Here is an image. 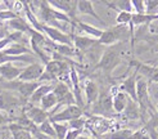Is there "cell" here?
Instances as JSON below:
<instances>
[{
	"instance_id": "6da1fadb",
	"label": "cell",
	"mask_w": 158,
	"mask_h": 139,
	"mask_svg": "<svg viewBox=\"0 0 158 139\" xmlns=\"http://www.w3.org/2000/svg\"><path fill=\"white\" fill-rule=\"evenodd\" d=\"M122 46H123L122 43L112 46H107L95 68L102 70L109 77L116 70V67L122 62Z\"/></svg>"
},
{
	"instance_id": "7a4b0ae2",
	"label": "cell",
	"mask_w": 158,
	"mask_h": 139,
	"mask_svg": "<svg viewBox=\"0 0 158 139\" xmlns=\"http://www.w3.org/2000/svg\"><path fill=\"white\" fill-rule=\"evenodd\" d=\"M126 40H130V31L127 30V26L117 25L114 27H109L103 31V35L99 39V44L106 46H112L116 44L123 43Z\"/></svg>"
},
{
	"instance_id": "3957f363",
	"label": "cell",
	"mask_w": 158,
	"mask_h": 139,
	"mask_svg": "<svg viewBox=\"0 0 158 139\" xmlns=\"http://www.w3.org/2000/svg\"><path fill=\"white\" fill-rule=\"evenodd\" d=\"M91 112L95 116H99V117H103V119L112 117L114 115V111H113V99H112L110 91H107V90L100 91L98 100L93 104Z\"/></svg>"
},
{
	"instance_id": "277c9868",
	"label": "cell",
	"mask_w": 158,
	"mask_h": 139,
	"mask_svg": "<svg viewBox=\"0 0 158 139\" xmlns=\"http://www.w3.org/2000/svg\"><path fill=\"white\" fill-rule=\"evenodd\" d=\"M28 102L23 99L19 94L17 95L15 91H2L0 93V112H12L17 108H21L23 104H27Z\"/></svg>"
},
{
	"instance_id": "5b68a950",
	"label": "cell",
	"mask_w": 158,
	"mask_h": 139,
	"mask_svg": "<svg viewBox=\"0 0 158 139\" xmlns=\"http://www.w3.org/2000/svg\"><path fill=\"white\" fill-rule=\"evenodd\" d=\"M53 93L55 94L58 99V106L55 107V110L50 113V116H53L55 113V111L58 110L60 107H67V106H72V104H76V99H75V95L72 90L69 89V86L66 84V82H55V86H54V90Z\"/></svg>"
},
{
	"instance_id": "8992f818",
	"label": "cell",
	"mask_w": 158,
	"mask_h": 139,
	"mask_svg": "<svg viewBox=\"0 0 158 139\" xmlns=\"http://www.w3.org/2000/svg\"><path fill=\"white\" fill-rule=\"evenodd\" d=\"M84 117V108L78 107L77 104L67 106L59 112H55L53 116H50L52 122H69L72 120Z\"/></svg>"
},
{
	"instance_id": "52a82bcc",
	"label": "cell",
	"mask_w": 158,
	"mask_h": 139,
	"mask_svg": "<svg viewBox=\"0 0 158 139\" xmlns=\"http://www.w3.org/2000/svg\"><path fill=\"white\" fill-rule=\"evenodd\" d=\"M41 32L48 37L50 41H53L54 44L73 46L72 34H67V32H64V31H62L59 28H55V27H52V26H46V25H43V31Z\"/></svg>"
},
{
	"instance_id": "ba28073f",
	"label": "cell",
	"mask_w": 158,
	"mask_h": 139,
	"mask_svg": "<svg viewBox=\"0 0 158 139\" xmlns=\"http://www.w3.org/2000/svg\"><path fill=\"white\" fill-rule=\"evenodd\" d=\"M45 71V65L43 63H31L27 67H23V71L21 72L18 80L25 82H39L40 77Z\"/></svg>"
},
{
	"instance_id": "9c48e42d",
	"label": "cell",
	"mask_w": 158,
	"mask_h": 139,
	"mask_svg": "<svg viewBox=\"0 0 158 139\" xmlns=\"http://www.w3.org/2000/svg\"><path fill=\"white\" fill-rule=\"evenodd\" d=\"M23 115H25L32 124H35L36 126H40L41 124H44L45 121H48L50 119V115L46 111H44L41 107L32 106V104H28V103L25 106Z\"/></svg>"
},
{
	"instance_id": "30bf717a",
	"label": "cell",
	"mask_w": 158,
	"mask_h": 139,
	"mask_svg": "<svg viewBox=\"0 0 158 139\" xmlns=\"http://www.w3.org/2000/svg\"><path fill=\"white\" fill-rule=\"evenodd\" d=\"M49 4L54 8V9L67 14L71 18V21L73 22V25L77 23V21H78L77 17H76V14H77V2H69V0L68 2L67 0H50Z\"/></svg>"
},
{
	"instance_id": "8fae6325",
	"label": "cell",
	"mask_w": 158,
	"mask_h": 139,
	"mask_svg": "<svg viewBox=\"0 0 158 139\" xmlns=\"http://www.w3.org/2000/svg\"><path fill=\"white\" fill-rule=\"evenodd\" d=\"M138 71L136 70H134V72L129 76L126 77V79L120 84V89L121 91H123L126 95H127L130 99H132L134 102H138V97H136V82H138Z\"/></svg>"
},
{
	"instance_id": "7c38bea8",
	"label": "cell",
	"mask_w": 158,
	"mask_h": 139,
	"mask_svg": "<svg viewBox=\"0 0 158 139\" xmlns=\"http://www.w3.org/2000/svg\"><path fill=\"white\" fill-rule=\"evenodd\" d=\"M84 90H85V98H86L85 104L93 106L98 100L99 94H100L98 84L91 79H86L85 82H84Z\"/></svg>"
},
{
	"instance_id": "4fadbf2b",
	"label": "cell",
	"mask_w": 158,
	"mask_h": 139,
	"mask_svg": "<svg viewBox=\"0 0 158 139\" xmlns=\"http://www.w3.org/2000/svg\"><path fill=\"white\" fill-rule=\"evenodd\" d=\"M110 94H112V99H113V111H114V113H118V115L123 113L126 107H127L130 98L118 88H112Z\"/></svg>"
},
{
	"instance_id": "5bb4252c",
	"label": "cell",
	"mask_w": 158,
	"mask_h": 139,
	"mask_svg": "<svg viewBox=\"0 0 158 139\" xmlns=\"http://www.w3.org/2000/svg\"><path fill=\"white\" fill-rule=\"evenodd\" d=\"M77 12L82 15H90L94 19H97L100 25L107 26V23L99 17V14L94 9V3L90 0H78L77 2Z\"/></svg>"
},
{
	"instance_id": "9a60e30c",
	"label": "cell",
	"mask_w": 158,
	"mask_h": 139,
	"mask_svg": "<svg viewBox=\"0 0 158 139\" xmlns=\"http://www.w3.org/2000/svg\"><path fill=\"white\" fill-rule=\"evenodd\" d=\"M54 86H55V82H40V85H39V88L35 90V93L32 95H31V98L28 99V104H32V106H37L40 104L41 99L46 95L49 94L50 91L54 90Z\"/></svg>"
},
{
	"instance_id": "2e32d148",
	"label": "cell",
	"mask_w": 158,
	"mask_h": 139,
	"mask_svg": "<svg viewBox=\"0 0 158 139\" xmlns=\"http://www.w3.org/2000/svg\"><path fill=\"white\" fill-rule=\"evenodd\" d=\"M22 71L23 68L14 66V63H5L0 66V77L4 81H14L19 77Z\"/></svg>"
},
{
	"instance_id": "e0dca14e",
	"label": "cell",
	"mask_w": 158,
	"mask_h": 139,
	"mask_svg": "<svg viewBox=\"0 0 158 139\" xmlns=\"http://www.w3.org/2000/svg\"><path fill=\"white\" fill-rule=\"evenodd\" d=\"M72 39H73V46L78 53L88 52L90 48H93L94 45H97L99 43L97 39H93L89 36H75V35H72Z\"/></svg>"
},
{
	"instance_id": "ac0fdd59",
	"label": "cell",
	"mask_w": 158,
	"mask_h": 139,
	"mask_svg": "<svg viewBox=\"0 0 158 139\" xmlns=\"http://www.w3.org/2000/svg\"><path fill=\"white\" fill-rule=\"evenodd\" d=\"M8 27L14 30V32H22V34H27V35H32L36 30H34L32 27H31V25L26 21L23 19L21 17H17L14 18L12 21L8 22Z\"/></svg>"
},
{
	"instance_id": "d6986e66",
	"label": "cell",
	"mask_w": 158,
	"mask_h": 139,
	"mask_svg": "<svg viewBox=\"0 0 158 139\" xmlns=\"http://www.w3.org/2000/svg\"><path fill=\"white\" fill-rule=\"evenodd\" d=\"M4 53L8 54V56H12V57H21V56H25V54L34 56V53L31 52L27 46H25V44H19V43H12L4 50Z\"/></svg>"
},
{
	"instance_id": "ffe728a7",
	"label": "cell",
	"mask_w": 158,
	"mask_h": 139,
	"mask_svg": "<svg viewBox=\"0 0 158 139\" xmlns=\"http://www.w3.org/2000/svg\"><path fill=\"white\" fill-rule=\"evenodd\" d=\"M76 26L80 28L84 34H86L89 37H93V39H97V40H99L100 36L103 35V31L102 28H98V27H94L93 25H90V23H85V22H81V21H77Z\"/></svg>"
},
{
	"instance_id": "44dd1931",
	"label": "cell",
	"mask_w": 158,
	"mask_h": 139,
	"mask_svg": "<svg viewBox=\"0 0 158 139\" xmlns=\"http://www.w3.org/2000/svg\"><path fill=\"white\" fill-rule=\"evenodd\" d=\"M6 128L10 131L13 139H35L34 135L31 134L30 131L21 129L19 125H17L15 122H10L9 125H6Z\"/></svg>"
},
{
	"instance_id": "7402d4cb",
	"label": "cell",
	"mask_w": 158,
	"mask_h": 139,
	"mask_svg": "<svg viewBox=\"0 0 158 139\" xmlns=\"http://www.w3.org/2000/svg\"><path fill=\"white\" fill-rule=\"evenodd\" d=\"M57 106H58V99H57V97H55V94L53 91H50L49 94H46L40 102V107L44 111L48 112L49 115L55 110Z\"/></svg>"
},
{
	"instance_id": "603a6c76",
	"label": "cell",
	"mask_w": 158,
	"mask_h": 139,
	"mask_svg": "<svg viewBox=\"0 0 158 139\" xmlns=\"http://www.w3.org/2000/svg\"><path fill=\"white\" fill-rule=\"evenodd\" d=\"M110 9H114L117 13L118 12H130L132 13V4L131 0H117V2H103Z\"/></svg>"
},
{
	"instance_id": "cb8c5ba5",
	"label": "cell",
	"mask_w": 158,
	"mask_h": 139,
	"mask_svg": "<svg viewBox=\"0 0 158 139\" xmlns=\"http://www.w3.org/2000/svg\"><path fill=\"white\" fill-rule=\"evenodd\" d=\"M123 113L126 115V117H127L129 120H138L139 117H141L139 104H138V102H134L132 99H129L127 107H126Z\"/></svg>"
},
{
	"instance_id": "d4e9b609",
	"label": "cell",
	"mask_w": 158,
	"mask_h": 139,
	"mask_svg": "<svg viewBox=\"0 0 158 139\" xmlns=\"http://www.w3.org/2000/svg\"><path fill=\"white\" fill-rule=\"evenodd\" d=\"M134 131L131 129H120L112 131V133H106L104 135L98 137L100 139H129L132 135Z\"/></svg>"
},
{
	"instance_id": "484cf974",
	"label": "cell",
	"mask_w": 158,
	"mask_h": 139,
	"mask_svg": "<svg viewBox=\"0 0 158 139\" xmlns=\"http://www.w3.org/2000/svg\"><path fill=\"white\" fill-rule=\"evenodd\" d=\"M53 128L57 139H66V135L69 130L67 122H53Z\"/></svg>"
},
{
	"instance_id": "4316f807",
	"label": "cell",
	"mask_w": 158,
	"mask_h": 139,
	"mask_svg": "<svg viewBox=\"0 0 158 139\" xmlns=\"http://www.w3.org/2000/svg\"><path fill=\"white\" fill-rule=\"evenodd\" d=\"M39 131H40L41 134L46 135V137H50V138H54L57 139V137H55V131H54V128H53V122L50 121V119L48 121H45L44 124H41L40 126H37Z\"/></svg>"
},
{
	"instance_id": "83f0119b",
	"label": "cell",
	"mask_w": 158,
	"mask_h": 139,
	"mask_svg": "<svg viewBox=\"0 0 158 139\" xmlns=\"http://www.w3.org/2000/svg\"><path fill=\"white\" fill-rule=\"evenodd\" d=\"M132 19V13L130 12H118L117 17H116V22L117 25L121 26H129Z\"/></svg>"
},
{
	"instance_id": "f1b7e54d",
	"label": "cell",
	"mask_w": 158,
	"mask_h": 139,
	"mask_svg": "<svg viewBox=\"0 0 158 139\" xmlns=\"http://www.w3.org/2000/svg\"><path fill=\"white\" fill-rule=\"evenodd\" d=\"M86 122H88V120L84 119V117H80V119H76V120L69 121L67 124H68V128L71 130H85Z\"/></svg>"
},
{
	"instance_id": "f546056e",
	"label": "cell",
	"mask_w": 158,
	"mask_h": 139,
	"mask_svg": "<svg viewBox=\"0 0 158 139\" xmlns=\"http://www.w3.org/2000/svg\"><path fill=\"white\" fill-rule=\"evenodd\" d=\"M132 11H135L136 14H145V0H131Z\"/></svg>"
},
{
	"instance_id": "4dcf8cb0",
	"label": "cell",
	"mask_w": 158,
	"mask_h": 139,
	"mask_svg": "<svg viewBox=\"0 0 158 139\" xmlns=\"http://www.w3.org/2000/svg\"><path fill=\"white\" fill-rule=\"evenodd\" d=\"M147 14H158V0H145Z\"/></svg>"
},
{
	"instance_id": "1f68e13d",
	"label": "cell",
	"mask_w": 158,
	"mask_h": 139,
	"mask_svg": "<svg viewBox=\"0 0 158 139\" xmlns=\"http://www.w3.org/2000/svg\"><path fill=\"white\" fill-rule=\"evenodd\" d=\"M17 17H19V15L17 14V13H14V12H12V11H0V19L2 21H12V19H14V18H17Z\"/></svg>"
},
{
	"instance_id": "d6a6232c",
	"label": "cell",
	"mask_w": 158,
	"mask_h": 139,
	"mask_svg": "<svg viewBox=\"0 0 158 139\" xmlns=\"http://www.w3.org/2000/svg\"><path fill=\"white\" fill-rule=\"evenodd\" d=\"M84 130H68V133H67V135H66V139H77L78 137L81 135V133H82Z\"/></svg>"
},
{
	"instance_id": "836d02e7",
	"label": "cell",
	"mask_w": 158,
	"mask_h": 139,
	"mask_svg": "<svg viewBox=\"0 0 158 139\" xmlns=\"http://www.w3.org/2000/svg\"><path fill=\"white\" fill-rule=\"evenodd\" d=\"M144 129L147 130V133L149 135V139H158V131H157V129H154V128H147V126H144Z\"/></svg>"
},
{
	"instance_id": "e575fe53",
	"label": "cell",
	"mask_w": 158,
	"mask_h": 139,
	"mask_svg": "<svg viewBox=\"0 0 158 139\" xmlns=\"http://www.w3.org/2000/svg\"><path fill=\"white\" fill-rule=\"evenodd\" d=\"M10 122H12L10 119H8L3 112H0V126H2V125H9Z\"/></svg>"
},
{
	"instance_id": "d590c367",
	"label": "cell",
	"mask_w": 158,
	"mask_h": 139,
	"mask_svg": "<svg viewBox=\"0 0 158 139\" xmlns=\"http://www.w3.org/2000/svg\"><path fill=\"white\" fill-rule=\"evenodd\" d=\"M148 82H156V84H158V67H157V70H156V72L153 74V76L149 79V81Z\"/></svg>"
},
{
	"instance_id": "8d00e7d4",
	"label": "cell",
	"mask_w": 158,
	"mask_h": 139,
	"mask_svg": "<svg viewBox=\"0 0 158 139\" xmlns=\"http://www.w3.org/2000/svg\"><path fill=\"white\" fill-rule=\"evenodd\" d=\"M77 139H97V138H95V137H86V135H82V134H81Z\"/></svg>"
},
{
	"instance_id": "74e56055",
	"label": "cell",
	"mask_w": 158,
	"mask_h": 139,
	"mask_svg": "<svg viewBox=\"0 0 158 139\" xmlns=\"http://www.w3.org/2000/svg\"><path fill=\"white\" fill-rule=\"evenodd\" d=\"M3 82H4V80L2 79V77H0V84H3Z\"/></svg>"
},
{
	"instance_id": "f35d334b",
	"label": "cell",
	"mask_w": 158,
	"mask_h": 139,
	"mask_svg": "<svg viewBox=\"0 0 158 139\" xmlns=\"http://www.w3.org/2000/svg\"><path fill=\"white\" fill-rule=\"evenodd\" d=\"M156 111H157V112H158V104H157V107H156Z\"/></svg>"
},
{
	"instance_id": "ab89813d",
	"label": "cell",
	"mask_w": 158,
	"mask_h": 139,
	"mask_svg": "<svg viewBox=\"0 0 158 139\" xmlns=\"http://www.w3.org/2000/svg\"><path fill=\"white\" fill-rule=\"evenodd\" d=\"M97 139H100V138H97Z\"/></svg>"
}]
</instances>
